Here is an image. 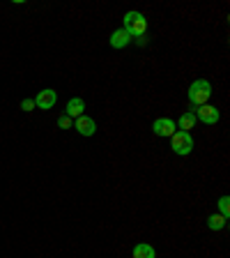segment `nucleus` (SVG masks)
Returning <instances> with one entry per match:
<instances>
[{
	"mask_svg": "<svg viewBox=\"0 0 230 258\" xmlns=\"http://www.w3.org/2000/svg\"><path fill=\"white\" fill-rule=\"evenodd\" d=\"M152 132H155L157 136H161V139H171L177 132V122L171 118H157L155 122H152Z\"/></svg>",
	"mask_w": 230,
	"mask_h": 258,
	"instance_id": "nucleus-5",
	"label": "nucleus"
},
{
	"mask_svg": "<svg viewBox=\"0 0 230 258\" xmlns=\"http://www.w3.org/2000/svg\"><path fill=\"white\" fill-rule=\"evenodd\" d=\"M191 111H193V115H196V120H200V122H205V124H216L221 118L219 108L209 106V104H203V106H198V108L191 106Z\"/></svg>",
	"mask_w": 230,
	"mask_h": 258,
	"instance_id": "nucleus-4",
	"label": "nucleus"
},
{
	"mask_svg": "<svg viewBox=\"0 0 230 258\" xmlns=\"http://www.w3.org/2000/svg\"><path fill=\"white\" fill-rule=\"evenodd\" d=\"M74 129L79 132L81 136H95V132H97V122L92 118H88L86 113L81 115V118H76L74 120Z\"/></svg>",
	"mask_w": 230,
	"mask_h": 258,
	"instance_id": "nucleus-7",
	"label": "nucleus"
},
{
	"mask_svg": "<svg viewBox=\"0 0 230 258\" xmlns=\"http://www.w3.org/2000/svg\"><path fill=\"white\" fill-rule=\"evenodd\" d=\"M108 42H111L113 48H124V46H129V44H131V35H129L124 28H118V30L111 35V39H108Z\"/></svg>",
	"mask_w": 230,
	"mask_h": 258,
	"instance_id": "nucleus-9",
	"label": "nucleus"
},
{
	"mask_svg": "<svg viewBox=\"0 0 230 258\" xmlns=\"http://www.w3.org/2000/svg\"><path fill=\"white\" fill-rule=\"evenodd\" d=\"M124 30L131 35V37H140V35H147V19L140 12H127L124 14Z\"/></svg>",
	"mask_w": 230,
	"mask_h": 258,
	"instance_id": "nucleus-2",
	"label": "nucleus"
},
{
	"mask_svg": "<svg viewBox=\"0 0 230 258\" xmlns=\"http://www.w3.org/2000/svg\"><path fill=\"white\" fill-rule=\"evenodd\" d=\"M83 111H86V102L81 97H71L69 102H67V108H64V115H69L74 120V118H81Z\"/></svg>",
	"mask_w": 230,
	"mask_h": 258,
	"instance_id": "nucleus-8",
	"label": "nucleus"
},
{
	"mask_svg": "<svg viewBox=\"0 0 230 258\" xmlns=\"http://www.w3.org/2000/svg\"><path fill=\"white\" fill-rule=\"evenodd\" d=\"M219 210H221V217L228 219V212H230V199L228 196H221L219 199Z\"/></svg>",
	"mask_w": 230,
	"mask_h": 258,
	"instance_id": "nucleus-13",
	"label": "nucleus"
},
{
	"mask_svg": "<svg viewBox=\"0 0 230 258\" xmlns=\"http://www.w3.org/2000/svg\"><path fill=\"white\" fill-rule=\"evenodd\" d=\"M171 148H173V152H175V155H180V157L191 155V150H193L191 134H187V132H180V129H177L175 134L171 136Z\"/></svg>",
	"mask_w": 230,
	"mask_h": 258,
	"instance_id": "nucleus-3",
	"label": "nucleus"
},
{
	"mask_svg": "<svg viewBox=\"0 0 230 258\" xmlns=\"http://www.w3.org/2000/svg\"><path fill=\"white\" fill-rule=\"evenodd\" d=\"M55 102H58V92L51 90V88H46V90H39L37 97H35V106L44 108V111H51V108L55 106Z\"/></svg>",
	"mask_w": 230,
	"mask_h": 258,
	"instance_id": "nucleus-6",
	"label": "nucleus"
},
{
	"mask_svg": "<svg viewBox=\"0 0 230 258\" xmlns=\"http://www.w3.org/2000/svg\"><path fill=\"white\" fill-rule=\"evenodd\" d=\"M225 224H228V219L221 215H209L207 217V226H209V231H223Z\"/></svg>",
	"mask_w": 230,
	"mask_h": 258,
	"instance_id": "nucleus-12",
	"label": "nucleus"
},
{
	"mask_svg": "<svg viewBox=\"0 0 230 258\" xmlns=\"http://www.w3.org/2000/svg\"><path fill=\"white\" fill-rule=\"evenodd\" d=\"M209 97H212V83L205 79H196L189 86V102H191L193 108L203 106V104L209 102Z\"/></svg>",
	"mask_w": 230,
	"mask_h": 258,
	"instance_id": "nucleus-1",
	"label": "nucleus"
},
{
	"mask_svg": "<svg viewBox=\"0 0 230 258\" xmlns=\"http://www.w3.org/2000/svg\"><path fill=\"white\" fill-rule=\"evenodd\" d=\"M32 108H37V106H35V99H23V102H21V111L30 113Z\"/></svg>",
	"mask_w": 230,
	"mask_h": 258,
	"instance_id": "nucleus-15",
	"label": "nucleus"
},
{
	"mask_svg": "<svg viewBox=\"0 0 230 258\" xmlns=\"http://www.w3.org/2000/svg\"><path fill=\"white\" fill-rule=\"evenodd\" d=\"M131 256H134V258H155V247H152V244H147V242H140V244H136V247H134Z\"/></svg>",
	"mask_w": 230,
	"mask_h": 258,
	"instance_id": "nucleus-10",
	"label": "nucleus"
},
{
	"mask_svg": "<svg viewBox=\"0 0 230 258\" xmlns=\"http://www.w3.org/2000/svg\"><path fill=\"white\" fill-rule=\"evenodd\" d=\"M193 124H196V115H193V111L191 108H189L187 113H182V115H180V124H177V127H180V132H191L193 129Z\"/></svg>",
	"mask_w": 230,
	"mask_h": 258,
	"instance_id": "nucleus-11",
	"label": "nucleus"
},
{
	"mask_svg": "<svg viewBox=\"0 0 230 258\" xmlns=\"http://www.w3.org/2000/svg\"><path fill=\"white\" fill-rule=\"evenodd\" d=\"M58 127L60 129H71V127H74V120H71L69 115H60V118H58Z\"/></svg>",
	"mask_w": 230,
	"mask_h": 258,
	"instance_id": "nucleus-14",
	"label": "nucleus"
},
{
	"mask_svg": "<svg viewBox=\"0 0 230 258\" xmlns=\"http://www.w3.org/2000/svg\"><path fill=\"white\" fill-rule=\"evenodd\" d=\"M147 42H150V39H147V35H140V37H136V44H138V46H145Z\"/></svg>",
	"mask_w": 230,
	"mask_h": 258,
	"instance_id": "nucleus-16",
	"label": "nucleus"
}]
</instances>
